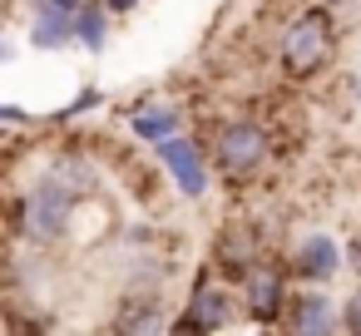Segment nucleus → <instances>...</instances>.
<instances>
[{
    "label": "nucleus",
    "instance_id": "13",
    "mask_svg": "<svg viewBox=\"0 0 361 336\" xmlns=\"http://www.w3.org/2000/svg\"><path fill=\"white\" fill-rule=\"evenodd\" d=\"M173 129H178V114H173V109H159V114H154V109H149V114H134V134H139V139H149V144L169 139Z\"/></svg>",
    "mask_w": 361,
    "mask_h": 336
},
{
    "label": "nucleus",
    "instance_id": "6",
    "mask_svg": "<svg viewBox=\"0 0 361 336\" xmlns=\"http://www.w3.org/2000/svg\"><path fill=\"white\" fill-rule=\"evenodd\" d=\"M188 321H193L198 331H223V326L233 321V292H228V287H218V282H198Z\"/></svg>",
    "mask_w": 361,
    "mask_h": 336
},
{
    "label": "nucleus",
    "instance_id": "12",
    "mask_svg": "<svg viewBox=\"0 0 361 336\" xmlns=\"http://www.w3.org/2000/svg\"><path fill=\"white\" fill-rule=\"evenodd\" d=\"M50 173H55V178H60L70 193H94V188H99V173H94V163H90L85 154H75V149H70V154H60Z\"/></svg>",
    "mask_w": 361,
    "mask_h": 336
},
{
    "label": "nucleus",
    "instance_id": "11",
    "mask_svg": "<svg viewBox=\"0 0 361 336\" xmlns=\"http://www.w3.org/2000/svg\"><path fill=\"white\" fill-rule=\"evenodd\" d=\"M287 326H292V331H331V301H326L322 292L297 297L292 311H287Z\"/></svg>",
    "mask_w": 361,
    "mask_h": 336
},
{
    "label": "nucleus",
    "instance_id": "18",
    "mask_svg": "<svg viewBox=\"0 0 361 336\" xmlns=\"http://www.w3.org/2000/svg\"><path fill=\"white\" fill-rule=\"evenodd\" d=\"M134 6V0H109V11H129Z\"/></svg>",
    "mask_w": 361,
    "mask_h": 336
},
{
    "label": "nucleus",
    "instance_id": "10",
    "mask_svg": "<svg viewBox=\"0 0 361 336\" xmlns=\"http://www.w3.org/2000/svg\"><path fill=\"white\" fill-rule=\"evenodd\" d=\"M75 40V15H65V11H40V20H35V30H30V45L35 50H65Z\"/></svg>",
    "mask_w": 361,
    "mask_h": 336
},
{
    "label": "nucleus",
    "instance_id": "8",
    "mask_svg": "<svg viewBox=\"0 0 361 336\" xmlns=\"http://www.w3.org/2000/svg\"><path fill=\"white\" fill-rule=\"evenodd\" d=\"M336 242L326 237V232H317V237H307L302 242V252H297V277H307V282H326L331 272H336Z\"/></svg>",
    "mask_w": 361,
    "mask_h": 336
},
{
    "label": "nucleus",
    "instance_id": "15",
    "mask_svg": "<svg viewBox=\"0 0 361 336\" xmlns=\"http://www.w3.org/2000/svg\"><path fill=\"white\" fill-rule=\"evenodd\" d=\"M341 326H346V331H356V336H361V287H356V292H351V301H346V316H341Z\"/></svg>",
    "mask_w": 361,
    "mask_h": 336
},
{
    "label": "nucleus",
    "instance_id": "16",
    "mask_svg": "<svg viewBox=\"0 0 361 336\" xmlns=\"http://www.w3.org/2000/svg\"><path fill=\"white\" fill-rule=\"evenodd\" d=\"M40 11H65V15H75L80 0H40Z\"/></svg>",
    "mask_w": 361,
    "mask_h": 336
},
{
    "label": "nucleus",
    "instance_id": "17",
    "mask_svg": "<svg viewBox=\"0 0 361 336\" xmlns=\"http://www.w3.org/2000/svg\"><path fill=\"white\" fill-rule=\"evenodd\" d=\"M351 262H356V272H361V242H351Z\"/></svg>",
    "mask_w": 361,
    "mask_h": 336
},
{
    "label": "nucleus",
    "instance_id": "20",
    "mask_svg": "<svg viewBox=\"0 0 361 336\" xmlns=\"http://www.w3.org/2000/svg\"><path fill=\"white\" fill-rule=\"evenodd\" d=\"M356 94H361V85H356Z\"/></svg>",
    "mask_w": 361,
    "mask_h": 336
},
{
    "label": "nucleus",
    "instance_id": "5",
    "mask_svg": "<svg viewBox=\"0 0 361 336\" xmlns=\"http://www.w3.org/2000/svg\"><path fill=\"white\" fill-rule=\"evenodd\" d=\"M159 158L178 173V188L188 193V198H198L203 188H208V173H203V158H198V149L188 144V139H159Z\"/></svg>",
    "mask_w": 361,
    "mask_h": 336
},
{
    "label": "nucleus",
    "instance_id": "2",
    "mask_svg": "<svg viewBox=\"0 0 361 336\" xmlns=\"http://www.w3.org/2000/svg\"><path fill=\"white\" fill-rule=\"evenodd\" d=\"M326 45H331V15H326V11H307V15H297L292 30L282 35V70L297 75V80L317 75L322 60H326Z\"/></svg>",
    "mask_w": 361,
    "mask_h": 336
},
{
    "label": "nucleus",
    "instance_id": "1",
    "mask_svg": "<svg viewBox=\"0 0 361 336\" xmlns=\"http://www.w3.org/2000/svg\"><path fill=\"white\" fill-rule=\"evenodd\" d=\"M70 213H75V193L50 173V178H35L30 193L20 198V232L40 247H55L65 232H70Z\"/></svg>",
    "mask_w": 361,
    "mask_h": 336
},
{
    "label": "nucleus",
    "instance_id": "3",
    "mask_svg": "<svg viewBox=\"0 0 361 336\" xmlns=\"http://www.w3.org/2000/svg\"><path fill=\"white\" fill-rule=\"evenodd\" d=\"M213 158H218V168H223V178H247V173H257L262 168V158H267V134L252 124V119H243V124H228L223 134H218V144H213Z\"/></svg>",
    "mask_w": 361,
    "mask_h": 336
},
{
    "label": "nucleus",
    "instance_id": "4",
    "mask_svg": "<svg viewBox=\"0 0 361 336\" xmlns=\"http://www.w3.org/2000/svg\"><path fill=\"white\" fill-rule=\"evenodd\" d=\"M247 311L257 316V321H277V311H282V301H287V292H282V272L277 267H267V262H252V272H247Z\"/></svg>",
    "mask_w": 361,
    "mask_h": 336
},
{
    "label": "nucleus",
    "instance_id": "9",
    "mask_svg": "<svg viewBox=\"0 0 361 336\" xmlns=\"http://www.w3.org/2000/svg\"><path fill=\"white\" fill-rule=\"evenodd\" d=\"M252 262H257V242H252V232H247V228H228V232L218 237V267L247 277Z\"/></svg>",
    "mask_w": 361,
    "mask_h": 336
},
{
    "label": "nucleus",
    "instance_id": "14",
    "mask_svg": "<svg viewBox=\"0 0 361 336\" xmlns=\"http://www.w3.org/2000/svg\"><path fill=\"white\" fill-rule=\"evenodd\" d=\"M75 35H80L90 50H104V11L80 6V11H75Z\"/></svg>",
    "mask_w": 361,
    "mask_h": 336
},
{
    "label": "nucleus",
    "instance_id": "7",
    "mask_svg": "<svg viewBox=\"0 0 361 336\" xmlns=\"http://www.w3.org/2000/svg\"><path fill=\"white\" fill-rule=\"evenodd\" d=\"M114 326L119 331H159L164 326V297L159 292H134V297H124L119 301V311H114Z\"/></svg>",
    "mask_w": 361,
    "mask_h": 336
},
{
    "label": "nucleus",
    "instance_id": "19",
    "mask_svg": "<svg viewBox=\"0 0 361 336\" xmlns=\"http://www.w3.org/2000/svg\"><path fill=\"white\" fill-rule=\"evenodd\" d=\"M0 60H11V45H6V40H0Z\"/></svg>",
    "mask_w": 361,
    "mask_h": 336
}]
</instances>
